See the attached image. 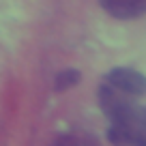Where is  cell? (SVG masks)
<instances>
[{"instance_id": "6da1fadb", "label": "cell", "mask_w": 146, "mask_h": 146, "mask_svg": "<svg viewBox=\"0 0 146 146\" xmlns=\"http://www.w3.org/2000/svg\"><path fill=\"white\" fill-rule=\"evenodd\" d=\"M108 120V140L112 146H146V105L131 101Z\"/></svg>"}, {"instance_id": "5b68a950", "label": "cell", "mask_w": 146, "mask_h": 146, "mask_svg": "<svg viewBox=\"0 0 146 146\" xmlns=\"http://www.w3.org/2000/svg\"><path fill=\"white\" fill-rule=\"evenodd\" d=\"M80 78H82V73H80V71H75V69H64V71H60L58 75H56L54 88H56L58 92L69 90V88H73L75 84L80 82Z\"/></svg>"}, {"instance_id": "277c9868", "label": "cell", "mask_w": 146, "mask_h": 146, "mask_svg": "<svg viewBox=\"0 0 146 146\" xmlns=\"http://www.w3.org/2000/svg\"><path fill=\"white\" fill-rule=\"evenodd\" d=\"M54 146H99L95 135L84 131H71V133H62V135L56 140Z\"/></svg>"}, {"instance_id": "7a4b0ae2", "label": "cell", "mask_w": 146, "mask_h": 146, "mask_svg": "<svg viewBox=\"0 0 146 146\" xmlns=\"http://www.w3.org/2000/svg\"><path fill=\"white\" fill-rule=\"evenodd\" d=\"M103 82L131 97H146V75L129 67H116L105 75Z\"/></svg>"}, {"instance_id": "3957f363", "label": "cell", "mask_w": 146, "mask_h": 146, "mask_svg": "<svg viewBox=\"0 0 146 146\" xmlns=\"http://www.w3.org/2000/svg\"><path fill=\"white\" fill-rule=\"evenodd\" d=\"M99 2L116 19H135L146 13V0H99Z\"/></svg>"}]
</instances>
